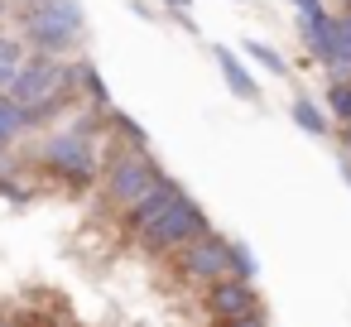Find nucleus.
Instances as JSON below:
<instances>
[{"mask_svg":"<svg viewBox=\"0 0 351 327\" xmlns=\"http://www.w3.org/2000/svg\"><path fill=\"white\" fill-rule=\"evenodd\" d=\"M39 164H44L53 178L73 183V188H92V183H97L101 154H97V140H87V135H77V130H58V135L44 140Z\"/></svg>","mask_w":351,"mask_h":327,"instance_id":"4","label":"nucleus"},{"mask_svg":"<svg viewBox=\"0 0 351 327\" xmlns=\"http://www.w3.org/2000/svg\"><path fill=\"white\" fill-rule=\"evenodd\" d=\"M82 29H87V15H82L77 0H29V5H25V39L20 44L29 53H39V58H58L63 63L77 49Z\"/></svg>","mask_w":351,"mask_h":327,"instance_id":"1","label":"nucleus"},{"mask_svg":"<svg viewBox=\"0 0 351 327\" xmlns=\"http://www.w3.org/2000/svg\"><path fill=\"white\" fill-rule=\"evenodd\" d=\"M63 327H73V322H63Z\"/></svg>","mask_w":351,"mask_h":327,"instance_id":"24","label":"nucleus"},{"mask_svg":"<svg viewBox=\"0 0 351 327\" xmlns=\"http://www.w3.org/2000/svg\"><path fill=\"white\" fill-rule=\"evenodd\" d=\"M29 58V49L20 44V39H10V34H0V68H20Z\"/></svg>","mask_w":351,"mask_h":327,"instance_id":"17","label":"nucleus"},{"mask_svg":"<svg viewBox=\"0 0 351 327\" xmlns=\"http://www.w3.org/2000/svg\"><path fill=\"white\" fill-rule=\"evenodd\" d=\"M327 116H337L341 125H351V82H332L327 87V106H322Z\"/></svg>","mask_w":351,"mask_h":327,"instance_id":"14","label":"nucleus"},{"mask_svg":"<svg viewBox=\"0 0 351 327\" xmlns=\"http://www.w3.org/2000/svg\"><path fill=\"white\" fill-rule=\"evenodd\" d=\"M63 87H68V92H82V97L97 106V111H106V106H111V92H106V82H101L97 63H87V58H82V63H73V68L63 73Z\"/></svg>","mask_w":351,"mask_h":327,"instance_id":"10","label":"nucleus"},{"mask_svg":"<svg viewBox=\"0 0 351 327\" xmlns=\"http://www.w3.org/2000/svg\"><path fill=\"white\" fill-rule=\"evenodd\" d=\"M173 265H178V274L188 284H202V289L221 284V279H231V241L217 236V231H207V236L188 241L183 250H173Z\"/></svg>","mask_w":351,"mask_h":327,"instance_id":"5","label":"nucleus"},{"mask_svg":"<svg viewBox=\"0 0 351 327\" xmlns=\"http://www.w3.org/2000/svg\"><path fill=\"white\" fill-rule=\"evenodd\" d=\"M217 327H269V317H265V308H255V313H245V317H231V322H217Z\"/></svg>","mask_w":351,"mask_h":327,"instance_id":"18","label":"nucleus"},{"mask_svg":"<svg viewBox=\"0 0 351 327\" xmlns=\"http://www.w3.org/2000/svg\"><path fill=\"white\" fill-rule=\"evenodd\" d=\"M298 29H303V44L308 53L327 68L332 63V15L327 10H313V15H298Z\"/></svg>","mask_w":351,"mask_h":327,"instance_id":"11","label":"nucleus"},{"mask_svg":"<svg viewBox=\"0 0 351 327\" xmlns=\"http://www.w3.org/2000/svg\"><path fill=\"white\" fill-rule=\"evenodd\" d=\"M0 193H5V197H15V202H25V197H29V188L10 183V178H0Z\"/></svg>","mask_w":351,"mask_h":327,"instance_id":"19","label":"nucleus"},{"mask_svg":"<svg viewBox=\"0 0 351 327\" xmlns=\"http://www.w3.org/2000/svg\"><path fill=\"white\" fill-rule=\"evenodd\" d=\"M164 5H169V10H188V5H193V0H164Z\"/></svg>","mask_w":351,"mask_h":327,"instance_id":"21","label":"nucleus"},{"mask_svg":"<svg viewBox=\"0 0 351 327\" xmlns=\"http://www.w3.org/2000/svg\"><path fill=\"white\" fill-rule=\"evenodd\" d=\"M5 10H10V5H5V0H0V20H5Z\"/></svg>","mask_w":351,"mask_h":327,"instance_id":"23","label":"nucleus"},{"mask_svg":"<svg viewBox=\"0 0 351 327\" xmlns=\"http://www.w3.org/2000/svg\"><path fill=\"white\" fill-rule=\"evenodd\" d=\"M289 116H293V125H298L303 135H313V140H327V135H332V121H327V111H322L313 97H293Z\"/></svg>","mask_w":351,"mask_h":327,"instance_id":"13","label":"nucleus"},{"mask_svg":"<svg viewBox=\"0 0 351 327\" xmlns=\"http://www.w3.org/2000/svg\"><path fill=\"white\" fill-rule=\"evenodd\" d=\"M255 308H260L255 284H245V279L207 284V313H212V322H231V317H245V313H255Z\"/></svg>","mask_w":351,"mask_h":327,"instance_id":"7","label":"nucleus"},{"mask_svg":"<svg viewBox=\"0 0 351 327\" xmlns=\"http://www.w3.org/2000/svg\"><path fill=\"white\" fill-rule=\"evenodd\" d=\"M245 58H255V63L269 68V73H284V53L269 49V44H260V39H245Z\"/></svg>","mask_w":351,"mask_h":327,"instance_id":"16","label":"nucleus"},{"mask_svg":"<svg viewBox=\"0 0 351 327\" xmlns=\"http://www.w3.org/2000/svg\"><path fill=\"white\" fill-rule=\"evenodd\" d=\"M159 164L145 154V149H130V145H111L106 154V173H101V197L116 207V212H130L154 183H159Z\"/></svg>","mask_w":351,"mask_h":327,"instance_id":"2","label":"nucleus"},{"mask_svg":"<svg viewBox=\"0 0 351 327\" xmlns=\"http://www.w3.org/2000/svg\"><path fill=\"white\" fill-rule=\"evenodd\" d=\"M212 231V221H207V212L188 197V193H178L135 241L149 250V255H173V250H183L188 241H197V236H207Z\"/></svg>","mask_w":351,"mask_h":327,"instance_id":"3","label":"nucleus"},{"mask_svg":"<svg viewBox=\"0 0 351 327\" xmlns=\"http://www.w3.org/2000/svg\"><path fill=\"white\" fill-rule=\"evenodd\" d=\"M260 274V265H255V250L250 245H241V241H231V279H255Z\"/></svg>","mask_w":351,"mask_h":327,"instance_id":"15","label":"nucleus"},{"mask_svg":"<svg viewBox=\"0 0 351 327\" xmlns=\"http://www.w3.org/2000/svg\"><path fill=\"white\" fill-rule=\"evenodd\" d=\"M212 58H217V68H221V77H226L231 97H241V101H250V106H255V101H260V82H255V73H250L231 49H221V44L212 49Z\"/></svg>","mask_w":351,"mask_h":327,"instance_id":"9","label":"nucleus"},{"mask_svg":"<svg viewBox=\"0 0 351 327\" xmlns=\"http://www.w3.org/2000/svg\"><path fill=\"white\" fill-rule=\"evenodd\" d=\"M178 193H183V188H178L173 178H159V183H154V188H149V193H145V197H140L130 212H125V226H130V236H140V231H145V226H149V221H154V217H159V212H164V207L178 197Z\"/></svg>","mask_w":351,"mask_h":327,"instance_id":"8","label":"nucleus"},{"mask_svg":"<svg viewBox=\"0 0 351 327\" xmlns=\"http://www.w3.org/2000/svg\"><path fill=\"white\" fill-rule=\"evenodd\" d=\"M341 178H346V183H351V159H341Z\"/></svg>","mask_w":351,"mask_h":327,"instance_id":"22","label":"nucleus"},{"mask_svg":"<svg viewBox=\"0 0 351 327\" xmlns=\"http://www.w3.org/2000/svg\"><path fill=\"white\" fill-rule=\"evenodd\" d=\"M63 73H68V63L29 53V58L15 68V82H10V92H5V97H10L15 106H34V101H44V97H53V92H63Z\"/></svg>","mask_w":351,"mask_h":327,"instance_id":"6","label":"nucleus"},{"mask_svg":"<svg viewBox=\"0 0 351 327\" xmlns=\"http://www.w3.org/2000/svg\"><path fill=\"white\" fill-rule=\"evenodd\" d=\"M332 82H351V10L332 15V63H327Z\"/></svg>","mask_w":351,"mask_h":327,"instance_id":"12","label":"nucleus"},{"mask_svg":"<svg viewBox=\"0 0 351 327\" xmlns=\"http://www.w3.org/2000/svg\"><path fill=\"white\" fill-rule=\"evenodd\" d=\"M298 5V15H313V10H322V0H293Z\"/></svg>","mask_w":351,"mask_h":327,"instance_id":"20","label":"nucleus"}]
</instances>
